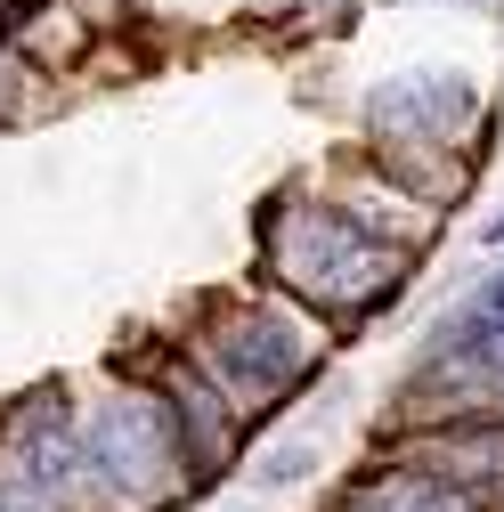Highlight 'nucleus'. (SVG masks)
Segmentation results:
<instances>
[{
	"instance_id": "nucleus-11",
	"label": "nucleus",
	"mask_w": 504,
	"mask_h": 512,
	"mask_svg": "<svg viewBox=\"0 0 504 512\" xmlns=\"http://www.w3.org/2000/svg\"><path fill=\"white\" fill-rule=\"evenodd\" d=\"M488 244H504V220H496V228H488Z\"/></svg>"
},
{
	"instance_id": "nucleus-1",
	"label": "nucleus",
	"mask_w": 504,
	"mask_h": 512,
	"mask_svg": "<svg viewBox=\"0 0 504 512\" xmlns=\"http://www.w3.org/2000/svg\"><path fill=\"white\" fill-rule=\"evenodd\" d=\"M277 269L318 309H366V301L399 293V252L374 236L358 212H301L277 236Z\"/></svg>"
},
{
	"instance_id": "nucleus-9",
	"label": "nucleus",
	"mask_w": 504,
	"mask_h": 512,
	"mask_svg": "<svg viewBox=\"0 0 504 512\" xmlns=\"http://www.w3.org/2000/svg\"><path fill=\"white\" fill-rule=\"evenodd\" d=\"M33 17V0H0V33H9V25H25Z\"/></svg>"
},
{
	"instance_id": "nucleus-6",
	"label": "nucleus",
	"mask_w": 504,
	"mask_h": 512,
	"mask_svg": "<svg viewBox=\"0 0 504 512\" xmlns=\"http://www.w3.org/2000/svg\"><path fill=\"white\" fill-rule=\"evenodd\" d=\"M431 382H448L456 399H472V391H504V317H456L448 334H439V350H431V366H423V391Z\"/></svg>"
},
{
	"instance_id": "nucleus-5",
	"label": "nucleus",
	"mask_w": 504,
	"mask_h": 512,
	"mask_svg": "<svg viewBox=\"0 0 504 512\" xmlns=\"http://www.w3.org/2000/svg\"><path fill=\"white\" fill-rule=\"evenodd\" d=\"M464 114H472V90L456 74H399L383 98H374V131H383L391 147H415V139H448Z\"/></svg>"
},
{
	"instance_id": "nucleus-4",
	"label": "nucleus",
	"mask_w": 504,
	"mask_h": 512,
	"mask_svg": "<svg viewBox=\"0 0 504 512\" xmlns=\"http://www.w3.org/2000/svg\"><path fill=\"white\" fill-rule=\"evenodd\" d=\"M9 464L25 472V488H41L49 504H66V496L82 488V472H90L82 439H74V415L57 407V399H33V407L9 423Z\"/></svg>"
},
{
	"instance_id": "nucleus-2",
	"label": "nucleus",
	"mask_w": 504,
	"mask_h": 512,
	"mask_svg": "<svg viewBox=\"0 0 504 512\" xmlns=\"http://www.w3.org/2000/svg\"><path fill=\"white\" fill-rule=\"evenodd\" d=\"M82 456H90V480H98L114 504L147 512V504H163V496L179 488V472H187V439H179L171 407H155V399H114V407L90 415Z\"/></svg>"
},
{
	"instance_id": "nucleus-8",
	"label": "nucleus",
	"mask_w": 504,
	"mask_h": 512,
	"mask_svg": "<svg viewBox=\"0 0 504 512\" xmlns=\"http://www.w3.org/2000/svg\"><path fill=\"white\" fill-rule=\"evenodd\" d=\"M358 512H456L448 488H423V480H391V488H374Z\"/></svg>"
},
{
	"instance_id": "nucleus-3",
	"label": "nucleus",
	"mask_w": 504,
	"mask_h": 512,
	"mask_svg": "<svg viewBox=\"0 0 504 512\" xmlns=\"http://www.w3.org/2000/svg\"><path fill=\"white\" fill-rule=\"evenodd\" d=\"M301 334L285 326V317H261V309H244V317H228V326L212 334V366L236 382V391H285V382L301 374Z\"/></svg>"
},
{
	"instance_id": "nucleus-7",
	"label": "nucleus",
	"mask_w": 504,
	"mask_h": 512,
	"mask_svg": "<svg viewBox=\"0 0 504 512\" xmlns=\"http://www.w3.org/2000/svg\"><path fill=\"white\" fill-rule=\"evenodd\" d=\"M171 423H179V439H187V464H220L228 456V415H220V399L204 391V382H171Z\"/></svg>"
},
{
	"instance_id": "nucleus-10",
	"label": "nucleus",
	"mask_w": 504,
	"mask_h": 512,
	"mask_svg": "<svg viewBox=\"0 0 504 512\" xmlns=\"http://www.w3.org/2000/svg\"><path fill=\"white\" fill-rule=\"evenodd\" d=\"M480 317H504V277H496V285L480 293Z\"/></svg>"
}]
</instances>
